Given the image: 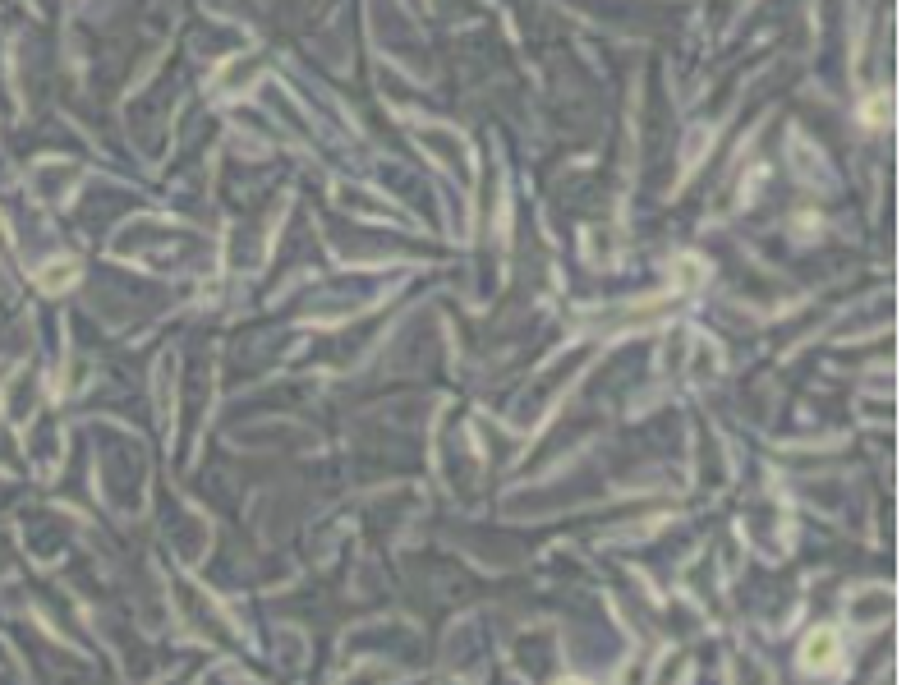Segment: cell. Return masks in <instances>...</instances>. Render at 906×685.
Returning a JSON list of instances; mask_svg holds the SVG:
<instances>
[{"label":"cell","instance_id":"6da1fadb","mask_svg":"<svg viewBox=\"0 0 906 685\" xmlns=\"http://www.w3.org/2000/svg\"><path fill=\"white\" fill-rule=\"evenodd\" d=\"M833 653H837V640H833V630H819L810 644H805V662H810L814 671H824L828 662H833Z\"/></svg>","mask_w":906,"mask_h":685}]
</instances>
